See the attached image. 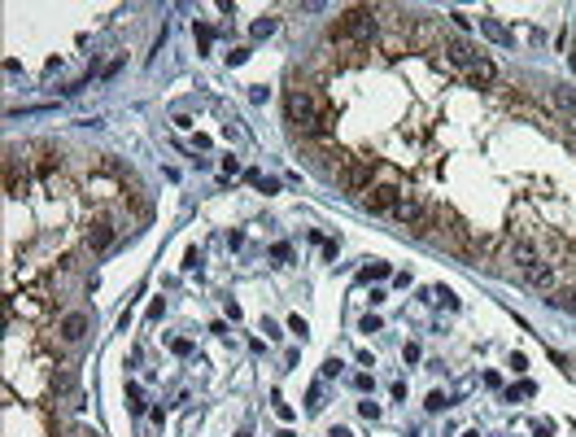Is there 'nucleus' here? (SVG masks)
Returning <instances> with one entry per match:
<instances>
[{
	"mask_svg": "<svg viewBox=\"0 0 576 437\" xmlns=\"http://www.w3.org/2000/svg\"><path fill=\"white\" fill-rule=\"evenodd\" d=\"M171 350H175V354H188V350H192V341H188V337H175V341H171Z\"/></svg>",
	"mask_w": 576,
	"mask_h": 437,
	"instance_id": "17",
	"label": "nucleus"
},
{
	"mask_svg": "<svg viewBox=\"0 0 576 437\" xmlns=\"http://www.w3.org/2000/svg\"><path fill=\"white\" fill-rule=\"evenodd\" d=\"M467 79H472V88H476V84L489 88V84H498V70H494V62H489V57H476L472 70H467Z\"/></svg>",
	"mask_w": 576,
	"mask_h": 437,
	"instance_id": "7",
	"label": "nucleus"
},
{
	"mask_svg": "<svg viewBox=\"0 0 576 437\" xmlns=\"http://www.w3.org/2000/svg\"><path fill=\"white\" fill-rule=\"evenodd\" d=\"M568 62H572V70H576V49H572V57H568Z\"/></svg>",
	"mask_w": 576,
	"mask_h": 437,
	"instance_id": "20",
	"label": "nucleus"
},
{
	"mask_svg": "<svg viewBox=\"0 0 576 437\" xmlns=\"http://www.w3.org/2000/svg\"><path fill=\"white\" fill-rule=\"evenodd\" d=\"M402 197H406V184H402V180H389V175H380V180L367 188V210H376V215H393Z\"/></svg>",
	"mask_w": 576,
	"mask_h": 437,
	"instance_id": "3",
	"label": "nucleus"
},
{
	"mask_svg": "<svg viewBox=\"0 0 576 437\" xmlns=\"http://www.w3.org/2000/svg\"><path fill=\"white\" fill-rule=\"evenodd\" d=\"M446 57H450V66H467V70H472V62H476V53L467 49L463 40H446Z\"/></svg>",
	"mask_w": 576,
	"mask_h": 437,
	"instance_id": "9",
	"label": "nucleus"
},
{
	"mask_svg": "<svg viewBox=\"0 0 576 437\" xmlns=\"http://www.w3.org/2000/svg\"><path fill=\"white\" fill-rule=\"evenodd\" d=\"M446 407V394H428V411H441Z\"/></svg>",
	"mask_w": 576,
	"mask_h": 437,
	"instance_id": "19",
	"label": "nucleus"
},
{
	"mask_svg": "<svg viewBox=\"0 0 576 437\" xmlns=\"http://www.w3.org/2000/svg\"><path fill=\"white\" fill-rule=\"evenodd\" d=\"M546 298H550V306H559V311L576 315V285H559L555 293H546Z\"/></svg>",
	"mask_w": 576,
	"mask_h": 437,
	"instance_id": "10",
	"label": "nucleus"
},
{
	"mask_svg": "<svg viewBox=\"0 0 576 437\" xmlns=\"http://www.w3.org/2000/svg\"><path fill=\"white\" fill-rule=\"evenodd\" d=\"M480 31H485V35H489V40H494V44H511V31L502 27L498 18H485V22H480Z\"/></svg>",
	"mask_w": 576,
	"mask_h": 437,
	"instance_id": "11",
	"label": "nucleus"
},
{
	"mask_svg": "<svg viewBox=\"0 0 576 437\" xmlns=\"http://www.w3.org/2000/svg\"><path fill=\"white\" fill-rule=\"evenodd\" d=\"M210 40H214V27H206V22H197V44H201V49H210Z\"/></svg>",
	"mask_w": 576,
	"mask_h": 437,
	"instance_id": "14",
	"label": "nucleus"
},
{
	"mask_svg": "<svg viewBox=\"0 0 576 437\" xmlns=\"http://www.w3.org/2000/svg\"><path fill=\"white\" fill-rule=\"evenodd\" d=\"M57 333H62V341H83V333H88V315L83 311H70L62 324H57Z\"/></svg>",
	"mask_w": 576,
	"mask_h": 437,
	"instance_id": "6",
	"label": "nucleus"
},
{
	"mask_svg": "<svg viewBox=\"0 0 576 437\" xmlns=\"http://www.w3.org/2000/svg\"><path fill=\"white\" fill-rule=\"evenodd\" d=\"M271 31H275V18H271V14L254 22V35H271Z\"/></svg>",
	"mask_w": 576,
	"mask_h": 437,
	"instance_id": "15",
	"label": "nucleus"
},
{
	"mask_svg": "<svg viewBox=\"0 0 576 437\" xmlns=\"http://www.w3.org/2000/svg\"><path fill=\"white\" fill-rule=\"evenodd\" d=\"M75 389V376L70 372H53V381H48V394H70Z\"/></svg>",
	"mask_w": 576,
	"mask_h": 437,
	"instance_id": "12",
	"label": "nucleus"
},
{
	"mask_svg": "<svg viewBox=\"0 0 576 437\" xmlns=\"http://www.w3.org/2000/svg\"><path fill=\"white\" fill-rule=\"evenodd\" d=\"M550 101L559 105V114H568V123L576 118V92L568 84H550Z\"/></svg>",
	"mask_w": 576,
	"mask_h": 437,
	"instance_id": "8",
	"label": "nucleus"
},
{
	"mask_svg": "<svg viewBox=\"0 0 576 437\" xmlns=\"http://www.w3.org/2000/svg\"><path fill=\"white\" fill-rule=\"evenodd\" d=\"M9 320H18L22 324H44L48 315H53V306H57V293L48 289V285H22V289H9Z\"/></svg>",
	"mask_w": 576,
	"mask_h": 437,
	"instance_id": "1",
	"label": "nucleus"
},
{
	"mask_svg": "<svg viewBox=\"0 0 576 437\" xmlns=\"http://www.w3.org/2000/svg\"><path fill=\"white\" fill-rule=\"evenodd\" d=\"M288 123H293L306 140L319 136V97L310 88H302V84L288 88Z\"/></svg>",
	"mask_w": 576,
	"mask_h": 437,
	"instance_id": "2",
	"label": "nucleus"
},
{
	"mask_svg": "<svg viewBox=\"0 0 576 437\" xmlns=\"http://www.w3.org/2000/svg\"><path fill=\"white\" fill-rule=\"evenodd\" d=\"M358 411H363L367 420H380V407H376V403H358Z\"/></svg>",
	"mask_w": 576,
	"mask_h": 437,
	"instance_id": "16",
	"label": "nucleus"
},
{
	"mask_svg": "<svg viewBox=\"0 0 576 437\" xmlns=\"http://www.w3.org/2000/svg\"><path fill=\"white\" fill-rule=\"evenodd\" d=\"M114 241V223L110 219H92V223H83V245H88V250H105V245Z\"/></svg>",
	"mask_w": 576,
	"mask_h": 437,
	"instance_id": "4",
	"label": "nucleus"
},
{
	"mask_svg": "<svg viewBox=\"0 0 576 437\" xmlns=\"http://www.w3.org/2000/svg\"><path fill=\"white\" fill-rule=\"evenodd\" d=\"M524 280H528L533 289L555 293V289H559V263H537V267H528V271H524Z\"/></svg>",
	"mask_w": 576,
	"mask_h": 437,
	"instance_id": "5",
	"label": "nucleus"
},
{
	"mask_svg": "<svg viewBox=\"0 0 576 437\" xmlns=\"http://www.w3.org/2000/svg\"><path fill=\"white\" fill-rule=\"evenodd\" d=\"M319 407H323V389L315 385V389H310V411H319Z\"/></svg>",
	"mask_w": 576,
	"mask_h": 437,
	"instance_id": "18",
	"label": "nucleus"
},
{
	"mask_svg": "<svg viewBox=\"0 0 576 437\" xmlns=\"http://www.w3.org/2000/svg\"><path fill=\"white\" fill-rule=\"evenodd\" d=\"M384 276H389V263H371L363 271V280H384Z\"/></svg>",
	"mask_w": 576,
	"mask_h": 437,
	"instance_id": "13",
	"label": "nucleus"
}]
</instances>
